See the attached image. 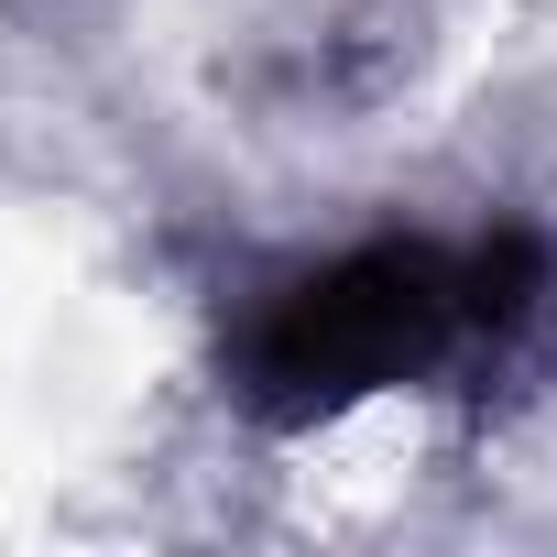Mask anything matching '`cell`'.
Returning <instances> with one entry per match:
<instances>
[{"instance_id":"6da1fadb","label":"cell","mask_w":557,"mask_h":557,"mask_svg":"<svg viewBox=\"0 0 557 557\" xmlns=\"http://www.w3.org/2000/svg\"><path fill=\"white\" fill-rule=\"evenodd\" d=\"M448 339H481L470 318V251L437 240H372L318 273H296L240 339V394L273 426H318L405 372H426Z\"/></svg>"}]
</instances>
